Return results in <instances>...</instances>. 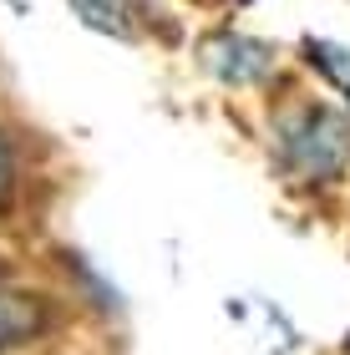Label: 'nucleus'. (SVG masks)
Here are the masks:
<instances>
[{
  "label": "nucleus",
  "mask_w": 350,
  "mask_h": 355,
  "mask_svg": "<svg viewBox=\"0 0 350 355\" xmlns=\"http://www.w3.org/2000/svg\"><path fill=\"white\" fill-rule=\"evenodd\" d=\"M41 325H46L41 300L15 295V289H0V350H10V345L30 340V335H36Z\"/></svg>",
  "instance_id": "1"
},
{
  "label": "nucleus",
  "mask_w": 350,
  "mask_h": 355,
  "mask_svg": "<svg viewBox=\"0 0 350 355\" xmlns=\"http://www.w3.org/2000/svg\"><path fill=\"white\" fill-rule=\"evenodd\" d=\"M15 203V157H10V142L0 137V214Z\"/></svg>",
  "instance_id": "2"
}]
</instances>
